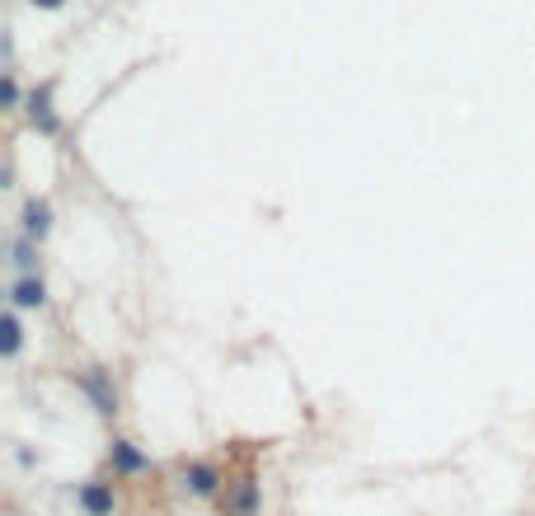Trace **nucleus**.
Segmentation results:
<instances>
[{"instance_id":"nucleus-1","label":"nucleus","mask_w":535,"mask_h":516,"mask_svg":"<svg viewBox=\"0 0 535 516\" xmlns=\"http://www.w3.org/2000/svg\"><path fill=\"white\" fill-rule=\"evenodd\" d=\"M230 484V470L212 456H193V460H179V493L193 502H216Z\"/></svg>"},{"instance_id":"nucleus-2","label":"nucleus","mask_w":535,"mask_h":516,"mask_svg":"<svg viewBox=\"0 0 535 516\" xmlns=\"http://www.w3.org/2000/svg\"><path fill=\"white\" fill-rule=\"evenodd\" d=\"M259 512H263V484L254 474V465L230 470L226 493L216 498V516H259Z\"/></svg>"},{"instance_id":"nucleus-3","label":"nucleus","mask_w":535,"mask_h":516,"mask_svg":"<svg viewBox=\"0 0 535 516\" xmlns=\"http://www.w3.org/2000/svg\"><path fill=\"white\" fill-rule=\"evenodd\" d=\"M76 390L90 399V409L99 413V418H108V423L123 413V395H118V380H113L108 366H85V371H76Z\"/></svg>"},{"instance_id":"nucleus-4","label":"nucleus","mask_w":535,"mask_h":516,"mask_svg":"<svg viewBox=\"0 0 535 516\" xmlns=\"http://www.w3.org/2000/svg\"><path fill=\"white\" fill-rule=\"evenodd\" d=\"M108 470H113V479H146V474H155V460L141 451L137 441H127V437H113L108 441Z\"/></svg>"},{"instance_id":"nucleus-5","label":"nucleus","mask_w":535,"mask_h":516,"mask_svg":"<svg viewBox=\"0 0 535 516\" xmlns=\"http://www.w3.org/2000/svg\"><path fill=\"white\" fill-rule=\"evenodd\" d=\"M76 507L85 516H118V484L113 479H85V484H76Z\"/></svg>"},{"instance_id":"nucleus-6","label":"nucleus","mask_w":535,"mask_h":516,"mask_svg":"<svg viewBox=\"0 0 535 516\" xmlns=\"http://www.w3.org/2000/svg\"><path fill=\"white\" fill-rule=\"evenodd\" d=\"M19 235H29V240L43 244L52 235V202L47 198H29L24 202V216H19Z\"/></svg>"},{"instance_id":"nucleus-7","label":"nucleus","mask_w":535,"mask_h":516,"mask_svg":"<svg viewBox=\"0 0 535 516\" xmlns=\"http://www.w3.org/2000/svg\"><path fill=\"white\" fill-rule=\"evenodd\" d=\"M29 122L43 132V137H57V113H52V85H38V90L29 94Z\"/></svg>"},{"instance_id":"nucleus-8","label":"nucleus","mask_w":535,"mask_h":516,"mask_svg":"<svg viewBox=\"0 0 535 516\" xmlns=\"http://www.w3.org/2000/svg\"><path fill=\"white\" fill-rule=\"evenodd\" d=\"M10 305H15V310H43L47 305V282L43 277H15V287H10Z\"/></svg>"},{"instance_id":"nucleus-9","label":"nucleus","mask_w":535,"mask_h":516,"mask_svg":"<svg viewBox=\"0 0 535 516\" xmlns=\"http://www.w3.org/2000/svg\"><path fill=\"white\" fill-rule=\"evenodd\" d=\"M19 348H24V324H19V310H10V315L0 319V357L15 362Z\"/></svg>"},{"instance_id":"nucleus-10","label":"nucleus","mask_w":535,"mask_h":516,"mask_svg":"<svg viewBox=\"0 0 535 516\" xmlns=\"http://www.w3.org/2000/svg\"><path fill=\"white\" fill-rule=\"evenodd\" d=\"M10 263H15L19 277H38V240L19 235V240L10 244Z\"/></svg>"},{"instance_id":"nucleus-11","label":"nucleus","mask_w":535,"mask_h":516,"mask_svg":"<svg viewBox=\"0 0 535 516\" xmlns=\"http://www.w3.org/2000/svg\"><path fill=\"white\" fill-rule=\"evenodd\" d=\"M5 104L19 108V85H15V76H5Z\"/></svg>"},{"instance_id":"nucleus-12","label":"nucleus","mask_w":535,"mask_h":516,"mask_svg":"<svg viewBox=\"0 0 535 516\" xmlns=\"http://www.w3.org/2000/svg\"><path fill=\"white\" fill-rule=\"evenodd\" d=\"M29 5H33V10H62L66 0H29Z\"/></svg>"}]
</instances>
